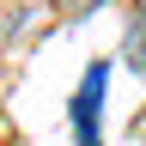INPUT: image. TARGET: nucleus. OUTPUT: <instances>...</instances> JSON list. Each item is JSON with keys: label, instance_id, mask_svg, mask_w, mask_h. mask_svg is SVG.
Returning a JSON list of instances; mask_svg holds the SVG:
<instances>
[{"label": "nucleus", "instance_id": "1", "mask_svg": "<svg viewBox=\"0 0 146 146\" xmlns=\"http://www.w3.org/2000/svg\"><path fill=\"white\" fill-rule=\"evenodd\" d=\"M122 61L146 79V18H140V12H134V25H128V36H122Z\"/></svg>", "mask_w": 146, "mask_h": 146}, {"label": "nucleus", "instance_id": "2", "mask_svg": "<svg viewBox=\"0 0 146 146\" xmlns=\"http://www.w3.org/2000/svg\"><path fill=\"white\" fill-rule=\"evenodd\" d=\"M91 6H104V0H61V12H67V18H79V12H91Z\"/></svg>", "mask_w": 146, "mask_h": 146}, {"label": "nucleus", "instance_id": "3", "mask_svg": "<svg viewBox=\"0 0 146 146\" xmlns=\"http://www.w3.org/2000/svg\"><path fill=\"white\" fill-rule=\"evenodd\" d=\"M18 6H43V0H18Z\"/></svg>", "mask_w": 146, "mask_h": 146}, {"label": "nucleus", "instance_id": "4", "mask_svg": "<svg viewBox=\"0 0 146 146\" xmlns=\"http://www.w3.org/2000/svg\"><path fill=\"white\" fill-rule=\"evenodd\" d=\"M140 146H146V134H140Z\"/></svg>", "mask_w": 146, "mask_h": 146}]
</instances>
